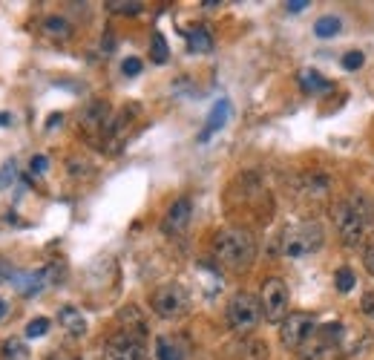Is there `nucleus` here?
Returning a JSON list of instances; mask_svg holds the SVG:
<instances>
[{
	"label": "nucleus",
	"mask_w": 374,
	"mask_h": 360,
	"mask_svg": "<svg viewBox=\"0 0 374 360\" xmlns=\"http://www.w3.org/2000/svg\"><path fill=\"white\" fill-rule=\"evenodd\" d=\"M262 317V302L250 291H236L228 302V326L236 334H250Z\"/></svg>",
	"instance_id": "5"
},
{
	"label": "nucleus",
	"mask_w": 374,
	"mask_h": 360,
	"mask_svg": "<svg viewBox=\"0 0 374 360\" xmlns=\"http://www.w3.org/2000/svg\"><path fill=\"white\" fill-rule=\"evenodd\" d=\"M118 323H121V332H127V334H135V337H142V340H147V320H144V314L139 311V306H124L121 311H118Z\"/></svg>",
	"instance_id": "12"
},
{
	"label": "nucleus",
	"mask_w": 374,
	"mask_h": 360,
	"mask_svg": "<svg viewBox=\"0 0 374 360\" xmlns=\"http://www.w3.org/2000/svg\"><path fill=\"white\" fill-rule=\"evenodd\" d=\"M44 32L49 37H55V41H67V37L72 35V24L64 21L61 15H49V17H44Z\"/></svg>",
	"instance_id": "20"
},
{
	"label": "nucleus",
	"mask_w": 374,
	"mask_h": 360,
	"mask_svg": "<svg viewBox=\"0 0 374 360\" xmlns=\"http://www.w3.org/2000/svg\"><path fill=\"white\" fill-rule=\"evenodd\" d=\"M0 127H12V116H9V112H0Z\"/></svg>",
	"instance_id": "35"
},
{
	"label": "nucleus",
	"mask_w": 374,
	"mask_h": 360,
	"mask_svg": "<svg viewBox=\"0 0 374 360\" xmlns=\"http://www.w3.org/2000/svg\"><path fill=\"white\" fill-rule=\"evenodd\" d=\"M331 216H334V225H337L340 242L346 245V248H357V245L363 242L366 225L371 219V205L360 194H354V196L343 199L337 207H334Z\"/></svg>",
	"instance_id": "2"
},
{
	"label": "nucleus",
	"mask_w": 374,
	"mask_h": 360,
	"mask_svg": "<svg viewBox=\"0 0 374 360\" xmlns=\"http://www.w3.org/2000/svg\"><path fill=\"white\" fill-rule=\"evenodd\" d=\"M185 37H187V49L193 55H207L213 49V35L205 29V26H193V29H185Z\"/></svg>",
	"instance_id": "16"
},
{
	"label": "nucleus",
	"mask_w": 374,
	"mask_h": 360,
	"mask_svg": "<svg viewBox=\"0 0 374 360\" xmlns=\"http://www.w3.org/2000/svg\"><path fill=\"white\" fill-rule=\"evenodd\" d=\"M317 332V320H314V314L308 311H291L282 323H280V340L285 349H294L300 352L305 340Z\"/></svg>",
	"instance_id": "8"
},
{
	"label": "nucleus",
	"mask_w": 374,
	"mask_h": 360,
	"mask_svg": "<svg viewBox=\"0 0 374 360\" xmlns=\"http://www.w3.org/2000/svg\"><path fill=\"white\" fill-rule=\"evenodd\" d=\"M323 242H325V231L320 222H300L282 234V254L288 259H303L317 254L323 248Z\"/></svg>",
	"instance_id": "3"
},
{
	"label": "nucleus",
	"mask_w": 374,
	"mask_h": 360,
	"mask_svg": "<svg viewBox=\"0 0 374 360\" xmlns=\"http://www.w3.org/2000/svg\"><path fill=\"white\" fill-rule=\"evenodd\" d=\"M354 271L351 268H337L334 271V286H337V291H343V294H348L351 289H354Z\"/></svg>",
	"instance_id": "26"
},
{
	"label": "nucleus",
	"mask_w": 374,
	"mask_h": 360,
	"mask_svg": "<svg viewBox=\"0 0 374 360\" xmlns=\"http://www.w3.org/2000/svg\"><path fill=\"white\" fill-rule=\"evenodd\" d=\"M297 185H300L297 194H303V196H308V199H325L328 187H331V182H328L323 173H305V176L297 179Z\"/></svg>",
	"instance_id": "15"
},
{
	"label": "nucleus",
	"mask_w": 374,
	"mask_h": 360,
	"mask_svg": "<svg viewBox=\"0 0 374 360\" xmlns=\"http://www.w3.org/2000/svg\"><path fill=\"white\" fill-rule=\"evenodd\" d=\"M242 357L245 360H268V343L265 340H248L242 346Z\"/></svg>",
	"instance_id": "23"
},
{
	"label": "nucleus",
	"mask_w": 374,
	"mask_h": 360,
	"mask_svg": "<svg viewBox=\"0 0 374 360\" xmlns=\"http://www.w3.org/2000/svg\"><path fill=\"white\" fill-rule=\"evenodd\" d=\"M110 104L107 101H90V107L84 110V116H81V127L90 132V136H107V130H110Z\"/></svg>",
	"instance_id": "11"
},
{
	"label": "nucleus",
	"mask_w": 374,
	"mask_h": 360,
	"mask_svg": "<svg viewBox=\"0 0 374 360\" xmlns=\"http://www.w3.org/2000/svg\"><path fill=\"white\" fill-rule=\"evenodd\" d=\"M305 6H311L308 0H288V3H285V9H288V12H303Z\"/></svg>",
	"instance_id": "33"
},
{
	"label": "nucleus",
	"mask_w": 374,
	"mask_h": 360,
	"mask_svg": "<svg viewBox=\"0 0 374 360\" xmlns=\"http://www.w3.org/2000/svg\"><path fill=\"white\" fill-rule=\"evenodd\" d=\"M29 357H32V352L21 337H9L0 346V360H29Z\"/></svg>",
	"instance_id": "19"
},
{
	"label": "nucleus",
	"mask_w": 374,
	"mask_h": 360,
	"mask_svg": "<svg viewBox=\"0 0 374 360\" xmlns=\"http://www.w3.org/2000/svg\"><path fill=\"white\" fill-rule=\"evenodd\" d=\"M121 72H124V75H130V78H133V75H139V72H142V61H139V58H124Z\"/></svg>",
	"instance_id": "30"
},
{
	"label": "nucleus",
	"mask_w": 374,
	"mask_h": 360,
	"mask_svg": "<svg viewBox=\"0 0 374 360\" xmlns=\"http://www.w3.org/2000/svg\"><path fill=\"white\" fill-rule=\"evenodd\" d=\"M144 3L139 0H107V9L115 12V15H139Z\"/></svg>",
	"instance_id": "24"
},
{
	"label": "nucleus",
	"mask_w": 374,
	"mask_h": 360,
	"mask_svg": "<svg viewBox=\"0 0 374 360\" xmlns=\"http://www.w3.org/2000/svg\"><path fill=\"white\" fill-rule=\"evenodd\" d=\"M155 357L159 360H185V346L176 337L162 334V337H155Z\"/></svg>",
	"instance_id": "17"
},
{
	"label": "nucleus",
	"mask_w": 374,
	"mask_h": 360,
	"mask_svg": "<svg viewBox=\"0 0 374 360\" xmlns=\"http://www.w3.org/2000/svg\"><path fill=\"white\" fill-rule=\"evenodd\" d=\"M17 182V164L9 159L0 164V191H9V187Z\"/></svg>",
	"instance_id": "25"
},
{
	"label": "nucleus",
	"mask_w": 374,
	"mask_h": 360,
	"mask_svg": "<svg viewBox=\"0 0 374 360\" xmlns=\"http://www.w3.org/2000/svg\"><path fill=\"white\" fill-rule=\"evenodd\" d=\"M58 323H61V329L69 337H84L87 334V320L75 306H61L58 309Z\"/></svg>",
	"instance_id": "14"
},
{
	"label": "nucleus",
	"mask_w": 374,
	"mask_h": 360,
	"mask_svg": "<svg viewBox=\"0 0 374 360\" xmlns=\"http://www.w3.org/2000/svg\"><path fill=\"white\" fill-rule=\"evenodd\" d=\"M340 340H343V323L317 326V332L303 343L297 357L300 360H337L340 357Z\"/></svg>",
	"instance_id": "4"
},
{
	"label": "nucleus",
	"mask_w": 374,
	"mask_h": 360,
	"mask_svg": "<svg viewBox=\"0 0 374 360\" xmlns=\"http://www.w3.org/2000/svg\"><path fill=\"white\" fill-rule=\"evenodd\" d=\"M61 121H64V116H61V112H52V116H49V124H46V127L52 130V127H58Z\"/></svg>",
	"instance_id": "34"
},
{
	"label": "nucleus",
	"mask_w": 374,
	"mask_h": 360,
	"mask_svg": "<svg viewBox=\"0 0 374 360\" xmlns=\"http://www.w3.org/2000/svg\"><path fill=\"white\" fill-rule=\"evenodd\" d=\"M260 302H262V314L268 323H282L288 317V286L285 280L280 277H268L262 282V294H260Z\"/></svg>",
	"instance_id": "7"
},
{
	"label": "nucleus",
	"mask_w": 374,
	"mask_h": 360,
	"mask_svg": "<svg viewBox=\"0 0 374 360\" xmlns=\"http://www.w3.org/2000/svg\"><path fill=\"white\" fill-rule=\"evenodd\" d=\"M213 257L228 271H245L257 259V239L245 228H225L213 239Z\"/></svg>",
	"instance_id": "1"
},
{
	"label": "nucleus",
	"mask_w": 374,
	"mask_h": 360,
	"mask_svg": "<svg viewBox=\"0 0 374 360\" xmlns=\"http://www.w3.org/2000/svg\"><path fill=\"white\" fill-rule=\"evenodd\" d=\"M150 306L162 320H179L190 311V297H187L185 286H179V282H164V286H159L153 291Z\"/></svg>",
	"instance_id": "6"
},
{
	"label": "nucleus",
	"mask_w": 374,
	"mask_h": 360,
	"mask_svg": "<svg viewBox=\"0 0 374 360\" xmlns=\"http://www.w3.org/2000/svg\"><path fill=\"white\" fill-rule=\"evenodd\" d=\"M46 167H49V159H46V156H32V162H29V179L44 176Z\"/></svg>",
	"instance_id": "29"
},
{
	"label": "nucleus",
	"mask_w": 374,
	"mask_h": 360,
	"mask_svg": "<svg viewBox=\"0 0 374 360\" xmlns=\"http://www.w3.org/2000/svg\"><path fill=\"white\" fill-rule=\"evenodd\" d=\"M104 360H150L147 354V340L127 334L118 329L107 343H104Z\"/></svg>",
	"instance_id": "9"
},
{
	"label": "nucleus",
	"mask_w": 374,
	"mask_h": 360,
	"mask_svg": "<svg viewBox=\"0 0 374 360\" xmlns=\"http://www.w3.org/2000/svg\"><path fill=\"white\" fill-rule=\"evenodd\" d=\"M46 332H49V320L46 317H35V320H29V323H26V337L29 340L44 337Z\"/></svg>",
	"instance_id": "27"
},
{
	"label": "nucleus",
	"mask_w": 374,
	"mask_h": 360,
	"mask_svg": "<svg viewBox=\"0 0 374 360\" xmlns=\"http://www.w3.org/2000/svg\"><path fill=\"white\" fill-rule=\"evenodd\" d=\"M343 69H348V72H354V69H360L363 64H366V55L360 52V49H351V52H346L343 55Z\"/></svg>",
	"instance_id": "28"
},
{
	"label": "nucleus",
	"mask_w": 374,
	"mask_h": 360,
	"mask_svg": "<svg viewBox=\"0 0 374 360\" xmlns=\"http://www.w3.org/2000/svg\"><path fill=\"white\" fill-rule=\"evenodd\" d=\"M228 119H230V101L228 98H219L213 104V110L207 112V124H205V130L199 132V142H207L213 132H219L225 124H228Z\"/></svg>",
	"instance_id": "13"
},
{
	"label": "nucleus",
	"mask_w": 374,
	"mask_h": 360,
	"mask_svg": "<svg viewBox=\"0 0 374 360\" xmlns=\"http://www.w3.org/2000/svg\"><path fill=\"white\" fill-rule=\"evenodd\" d=\"M150 58H153V64H167L170 61V46H167L162 32H153V37H150Z\"/></svg>",
	"instance_id": "21"
},
{
	"label": "nucleus",
	"mask_w": 374,
	"mask_h": 360,
	"mask_svg": "<svg viewBox=\"0 0 374 360\" xmlns=\"http://www.w3.org/2000/svg\"><path fill=\"white\" fill-rule=\"evenodd\" d=\"M360 311L366 317H374V291H366L363 300H360Z\"/></svg>",
	"instance_id": "31"
},
{
	"label": "nucleus",
	"mask_w": 374,
	"mask_h": 360,
	"mask_svg": "<svg viewBox=\"0 0 374 360\" xmlns=\"http://www.w3.org/2000/svg\"><path fill=\"white\" fill-rule=\"evenodd\" d=\"M363 265H366V271L374 277V245H368L366 254H363Z\"/></svg>",
	"instance_id": "32"
},
{
	"label": "nucleus",
	"mask_w": 374,
	"mask_h": 360,
	"mask_svg": "<svg viewBox=\"0 0 374 360\" xmlns=\"http://www.w3.org/2000/svg\"><path fill=\"white\" fill-rule=\"evenodd\" d=\"M343 29V24H340V17L337 15H323L317 24H314V35L317 37H334Z\"/></svg>",
	"instance_id": "22"
},
{
	"label": "nucleus",
	"mask_w": 374,
	"mask_h": 360,
	"mask_svg": "<svg viewBox=\"0 0 374 360\" xmlns=\"http://www.w3.org/2000/svg\"><path fill=\"white\" fill-rule=\"evenodd\" d=\"M300 87H303V92H308V96H317V92H325V89H331V81L328 78H323V75L317 72V69H303L300 75Z\"/></svg>",
	"instance_id": "18"
},
{
	"label": "nucleus",
	"mask_w": 374,
	"mask_h": 360,
	"mask_svg": "<svg viewBox=\"0 0 374 360\" xmlns=\"http://www.w3.org/2000/svg\"><path fill=\"white\" fill-rule=\"evenodd\" d=\"M190 216H193V199L190 196H179L162 219V231L164 234H182L187 225H190Z\"/></svg>",
	"instance_id": "10"
},
{
	"label": "nucleus",
	"mask_w": 374,
	"mask_h": 360,
	"mask_svg": "<svg viewBox=\"0 0 374 360\" xmlns=\"http://www.w3.org/2000/svg\"><path fill=\"white\" fill-rule=\"evenodd\" d=\"M6 314H9V306H6V302H3V300H0V320H3Z\"/></svg>",
	"instance_id": "36"
}]
</instances>
